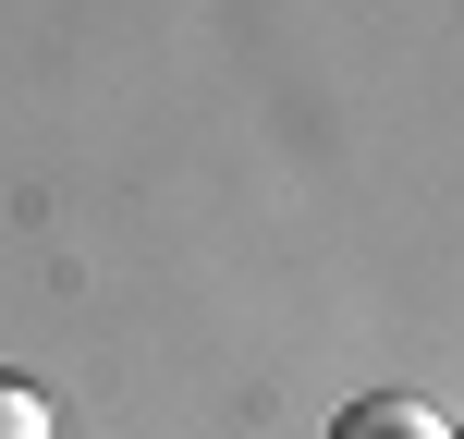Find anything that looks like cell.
I'll list each match as a JSON object with an SVG mask.
<instances>
[{
  "instance_id": "7a4b0ae2",
  "label": "cell",
  "mask_w": 464,
  "mask_h": 439,
  "mask_svg": "<svg viewBox=\"0 0 464 439\" xmlns=\"http://www.w3.org/2000/svg\"><path fill=\"white\" fill-rule=\"evenodd\" d=\"M0 439H62L49 427V391H24L13 367H0Z\"/></svg>"
},
{
  "instance_id": "6da1fadb",
  "label": "cell",
  "mask_w": 464,
  "mask_h": 439,
  "mask_svg": "<svg viewBox=\"0 0 464 439\" xmlns=\"http://www.w3.org/2000/svg\"><path fill=\"white\" fill-rule=\"evenodd\" d=\"M330 439H452V427H440V403H416V391H367V403H343Z\"/></svg>"
}]
</instances>
